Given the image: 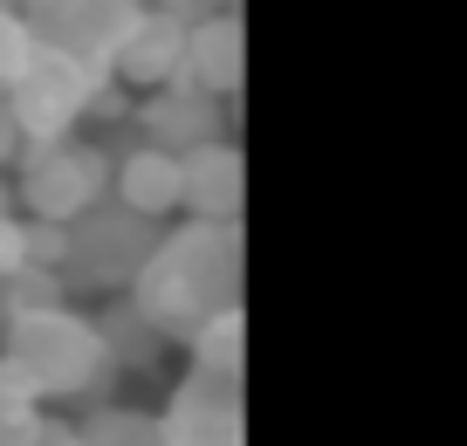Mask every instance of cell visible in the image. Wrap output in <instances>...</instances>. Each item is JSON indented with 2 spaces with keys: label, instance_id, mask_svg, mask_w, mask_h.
<instances>
[{
  "label": "cell",
  "instance_id": "8992f818",
  "mask_svg": "<svg viewBox=\"0 0 467 446\" xmlns=\"http://www.w3.org/2000/svg\"><path fill=\"white\" fill-rule=\"evenodd\" d=\"M159 446H241V378L192 364L159 412Z\"/></svg>",
  "mask_w": 467,
  "mask_h": 446
},
{
  "label": "cell",
  "instance_id": "30bf717a",
  "mask_svg": "<svg viewBox=\"0 0 467 446\" xmlns=\"http://www.w3.org/2000/svg\"><path fill=\"white\" fill-rule=\"evenodd\" d=\"M110 200H124L145 220L179 213V200H186V159L165 151V144H131V151L110 165Z\"/></svg>",
  "mask_w": 467,
  "mask_h": 446
},
{
  "label": "cell",
  "instance_id": "ac0fdd59",
  "mask_svg": "<svg viewBox=\"0 0 467 446\" xmlns=\"http://www.w3.org/2000/svg\"><path fill=\"white\" fill-rule=\"evenodd\" d=\"M145 7H159V15H172V21H186V28H200V21L227 15L234 0H145Z\"/></svg>",
  "mask_w": 467,
  "mask_h": 446
},
{
  "label": "cell",
  "instance_id": "4fadbf2b",
  "mask_svg": "<svg viewBox=\"0 0 467 446\" xmlns=\"http://www.w3.org/2000/svg\"><path fill=\"white\" fill-rule=\"evenodd\" d=\"M97 330H103V350H110V364H124V371H145V364L159 358L165 344H172V337H165L138 303H117L110 316H97Z\"/></svg>",
  "mask_w": 467,
  "mask_h": 446
},
{
  "label": "cell",
  "instance_id": "52a82bcc",
  "mask_svg": "<svg viewBox=\"0 0 467 446\" xmlns=\"http://www.w3.org/2000/svg\"><path fill=\"white\" fill-rule=\"evenodd\" d=\"M15 7L35 28V42H56L89 62H110L117 35L145 15V0H15Z\"/></svg>",
  "mask_w": 467,
  "mask_h": 446
},
{
  "label": "cell",
  "instance_id": "6da1fadb",
  "mask_svg": "<svg viewBox=\"0 0 467 446\" xmlns=\"http://www.w3.org/2000/svg\"><path fill=\"white\" fill-rule=\"evenodd\" d=\"M131 303L172 344H192L220 309H241V220H186L179 233H159Z\"/></svg>",
  "mask_w": 467,
  "mask_h": 446
},
{
  "label": "cell",
  "instance_id": "277c9868",
  "mask_svg": "<svg viewBox=\"0 0 467 446\" xmlns=\"http://www.w3.org/2000/svg\"><path fill=\"white\" fill-rule=\"evenodd\" d=\"M159 247V220L131 213L124 200H97L83 220H69V254H62V282L69 288H131L138 268Z\"/></svg>",
  "mask_w": 467,
  "mask_h": 446
},
{
  "label": "cell",
  "instance_id": "9c48e42d",
  "mask_svg": "<svg viewBox=\"0 0 467 446\" xmlns=\"http://www.w3.org/2000/svg\"><path fill=\"white\" fill-rule=\"evenodd\" d=\"M138 130H145V144H165V151H200V144L220 138V97L200 83H159L145 89V103H138Z\"/></svg>",
  "mask_w": 467,
  "mask_h": 446
},
{
  "label": "cell",
  "instance_id": "5b68a950",
  "mask_svg": "<svg viewBox=\"0 0 467 446\" xmlns=\"http://www.w3.org/2000/svg\"><path fill=\"white\" fill-rule=\"evenodd\" d=\"M103 76H110L103 62L69 56V48H56V42H35V56L21 62V76L7 83V103H15L28 138H69L76 117H89V97H97Z\"/></svg>",
  "mask_w": 467,
  "mask_h": 446
},
{
  "label": "cell",
  "instance_id": "ba28073f",
  "mask_svg": "<svg viewBox=\"0 0 467 446\" xmlns=\"http://www.w3.org/2000/svg\"><path fill=\"white\" fill-rule=\"evenodd\" d=\"M103 69H110V83H124V89L179 83V76H186V21L145 7L131 28L117 35V48H110V62H103Z\"/></svg>",
  "mask_w": 467,
  "mask_h": 446
},
{
  "label": "cell",
  "instance_id": "7c38bea8",
  "mask_svg": "<svg viewBox=\"0 0 467 446\" xmlns=\"http://www.w3.org/2000/svg\"><path fill=\"white\" fill-rule=\"evenodd\" d=\"M241 62H248V42H241V15H213L200 28H186V83L213 89V97H234L241 89Z\"/></svg>",
  "mask_w": 467,
  "mask_h": 446
},
{
  "label": "cell",
  "instance_id": "5bb4252c",
  "mask_svg": "<svg viewBox=\"0 0 467 446\" xmlns=\"http://www.w3.org/2000/svg\"><path fill=\"white\" fill-rule=\"evenodd\" d=\"M186 350H192V364H206V371L241 378V364H248V316H241V309H220Z\"/></svg>",
  "mask_w": 467,
  "mask_h": 446
},
{
  "label": "cell",
  "instance_id": "e0dca14e",
  "mask_svg": "<svg viewBox=\"0 0 467 446\" xmlns=\"http://www.w3.org/2000/svg\"><path fill=\"white\" fill-rule=\"evenodd\" d=\"M21 268H35V254H28V220L0 213V275H21Z\"/></svg>",
  "mask_w": 467,
  "mask_h": 446
},
{
  "label": "cell",
  "instance_id": "3957f363",
  "mask_svg": "<svg viewBox=\"0 0 467 446\" xmlns=\"http://www.w3.org/2000/svg\"><path fill=\"white\" fill-rule=\"evenodd\" d=\"M15 200L35 220H62L69 227L97 200H110V159L76 138H28V151L15 159Z\"/></svg>",
  "mask_w": 467,
  "mask_h": 446
},
{
  "label": "cell",
  "instance_id": "2e32d148",
  "mask_svg": "<svg viewBox=\"0 0 467 446\" xmlns=\"http://www.w3.org/2000/svg\"><path fill=\"white\" fill-rule=\"evenodd\" d=\"M35 432H42V399L0 371V446H35Z\"/></svg>",
  "mask_w": 467,
  "mask_h": 446
},
{
  "label": "cell",
  "instance_id": "d6986e66",
  "mask_svg": "<svg viewBox=\"0 0 467 446\" xmlns=\"http://www.w3.org/2000/svg\"><path fill=\"white\" fill-rule=\"evenodd\" d=\"M21 151H28V130H21V117H15V103L0 97V165H15Z\"/></svg>",
  "mask_w": 467,
  "mask_h": 446
},
{
  "label": "cell",
  "instance_id": "8fae6325",
  "mask_svg": "<svg viewBox=\"0 0 467 446\" xmlns=\"http://www.w3.org/2000/svg\"><path fill=\"white\" fill-rule=\"evenodd\" d=\"M241 206H248V159L227 138L186 151V200H179V213L186 220H241Z\"/></svg>",
  "mask_w": 467,
  "mask_h": 446
},
{
  "label": "cell",
  "instance_id": "9a60e30c",
  "mask_svg": "<svg viewBox=\"0 0 467 446\" xmlns=\"http://www.w3.org/2000/svg\"><path fill=\"white\" fill-rule=\"evenodd\" d=\"M76 432H83V446H159V419L151 412H124V405L83 419Z\"/></svg>",
  "mask_w": 467,
  "mask_h": 446
},
{
  "label": "cell",
  "instance_id": "ffe728a7",
  "mask_svg": "<svg viewBox=\"0 0 467 446\" xmlns=\"http://www.w3.org/2000/svg\"><path fill=\"white\" fill-rule=\"evenodd\" d=\"M7 200H15V186H7V165H0V213H15Z\"/></svg>",
  "mask_w": 467,
  "mask_h": 446
},
{
  "label": "cell",
  "instance_id": "7a4b0ae2",
  "mask_svg": "<svg viewBox=\"0 0 467 446\" xmlns=\"http://www.w3.org/2000/svg\"><path fill=\"white\" fill-rule=\"evenodd\" d=\"M0 371L15 378L21 391H35V399H83L117 364H110L103 330L89 316H76L62 303H42L0 330Z\"/></svg>",
  "mask_w": 467,
  "mask_h": 446
}]
</instances>
